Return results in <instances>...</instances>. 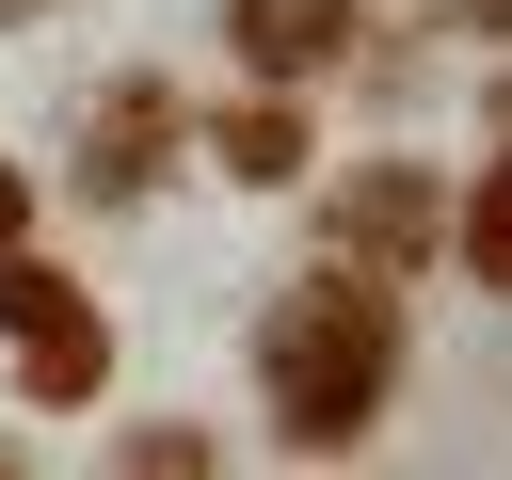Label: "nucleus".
Segmentation results:
<instances>
[{
	"instance_id": "1",
	"label": "nucleus",
	"mask_w": 512,
	"mask_h": 480,
	"mask_svg": "<svg viewBox=\"0 0 512 480\" xmlns=\"http://www.w3.org/2000/svg\"><path fill=\"white\" fill-rule=\"evenodd\" d=\"M400 368H416L400 288H368V272H336V256H320L304 288H272V320H256V400H272V432H288L304 464L368 448L384 400H400Z\"/></svg>"
},
{
	"instance_id": "2",
	"label": "nucleus",
	"mask_w": 512,
	"mask_h": 480,
	"mask_svg": "<svg viewBox=\"0 0 512 480\" xmlns=\"http://www.w3.org/2000/svg\"><path fill=\"white\" fill-rule=\"evenodd\" d=\"M0 352H16V384H32L48 416H80V400L112 384V304H96L64 256L0 240Z\"/></svg>"
},
{
	"instance_id": "3",
	"label": "nucleus",
	"mask_w": 512,
	"mask_h": 480,
	"mask_svg": "<svg viewBox=\"0 0 512 480\" xmlns=\"http://www.w3.org/2000/svg\"><path fill=\"white\" fill-rule=\"evenodd\" d=\"M432 240H448V176H432V160H352V176L320 192V256L368 272V288H400Z\"/></svg>"
},
{
	"instance_id": "4",
	"label": "nucleus",
	"mask_w": 512,
	"mask_h": 480,
	"mask_svg": "<svg viewBox=\"0 0 512 480\" xmlns=\"http://www.w3.org/2000/svg\"><path fill=\"white\" fill-rule=\"evenodd\" d=\"M64 176H80L96 208H144V192L176 176V80H144V64H128V80H96V96H80V160H64Z\"/></svg>"
},
{
	"instance_id": "5",
	"label": "nucleus",
	"mask_w": 512,
	"mask_h": 480,
	"mask_svg": "<svg viewBox=\"0 0 512 480\" xmlns=\"http://www.w3.org/2000/svg\"><path fill=\"white\" fill-rule=\"evenodd\" d=\"M352 32H368V0H224V48L256 80H320V64H352Z\"/></svg>"
},
{
	"instance_id": "6",
	"label": "nucleus",
	"mask_w": 512,
	"mask_h": 480,
	"mask_svg": "<svg viewBox=\"0 0 512 480\" xmlns=\"http://www.w3.org/2000/svg\"><path fill=\"white\" fill-rule=\"evenodd\" d=\"M304 144H320V128L288 112V80H272V96H240V112H208V160H224L240 192H272V176H304Z\"/></svg>"
},
{
	"instance_id": "7",
	"label": "nucleus",
	"mask_w": 512,
	"mask_h": 480,
	"mask_svg": "<svg viewBox=\"0 0 512 480\" xmlns=\"http://www.w3.org/2000/svg\"><path fill=\"white\" fill-rule=\"evenodd\" d=\"M448 240H464V272H480V288H512V144L480 160V192H448Z\"/></svg>"
},
{
	"instance_id": "8",
	"label": "nucleus",
	"mask_w": 512,
	"mask_h": 480,
	"mask_svg": "<svg viewBox=\"0 0 512 480\" xmlns=\"http://www.w3.org/2000/svg\"><path fill=\"white\" fill-rule=\"evenodd\" d=\"M112 480H224V448H208L192 416H144V432L112 448Z\"/></svg>"
},
{
	"instance_id": "9",
	"label": "nucleus",
	"mask_w": 512,
	"mask_h": 480,
	"mask_svg": "<svg viewBox=\"0 0 512 480\" xmlns=\"http://www.w3.org/2000/svg\"><path fill=\"white\" fill-rule=\"evenodd\" d=\"M16 224H32V176H16V160H0V240H16Z\"/></svg>"
},
{
	"instance_id": "10",
	"label": "nucleus",
	"mask_w": 512,
	"mask_h": 480,
	"mask_svg": "<svg viewBox=\"0 0 512 480\" xmlns=\"http://www.w3.org/2000/svg\"><path fill=\"white\" fill-rule=\"evenodd\" d=\"M448 16H464V32H512V0H448Z\"/></svg>"
},
{
	"instance_id": "11",
	"label": "nucleus",
	"mask_w": 512,
	"mask_h": 480,
	"mask_svg": "<svg viewBox=\"0 0 512 480\" xmlns=\"http://www.w3.org/2000/svg\"><path fill=\"white\" fill-rule=\"evenodd\" d=\"M16 16H48V0H0V32H16Z\"/></svg>"
},
{
	"instance_id": "12",
	"label": "nucleus",
	"mask_w": 512,
	"mask_h": 480,
	"mask_svg": "<svg viewBox=\"0 0 512 480\" xmlns=\"http://www.w3.org/2000/svg\"><path fill=\"white\" fill-rule=\"evenodd\" d=\"M0 480H32V464H16V448H0Z\"/></svg>"
}]
</instances>
